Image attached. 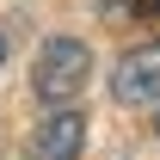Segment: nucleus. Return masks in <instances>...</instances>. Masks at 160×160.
<instances>
[{"mask_svg": "<svg viewBox=\"0 0 160 160\" xmlns=\"http://www.w3.org/2000/svg\"><path fill=\"white\" fill-rule=\"evenodd\" d=\"M0 62H6V31H0Z\"/></svg>", "mask_w": 160, "mask_h": 160, "instance_id": "4", "label": "nucleus"}, {"mask_svg": "<svg viewBox=\"0 0 160 160\" xmlns=\"http://www.w3.org/2000/svg\"><path fill=\"white\" fill-rule=\"evenodd\" d=\"M80 148H86V117L80 111H49L37 123V136H31L37 160H80Z\"/></svg>", "mask_w": 160, "mask_h": 160, "instance_id": "3", "label": "nucleus"}, {"mask_svg": "<svg viewBox=\"0 0 160 160\" xmlns=\"http://www.w3.org/2000/svg\"><path fill=\"white\" fill-rule=\"evenodd\" d=\"M154 136H160V111H154Z\"/></svg>", "mask_w": 160, "mask_h": 160, "instance_id": "5", "label": "nucleus"}, {"mask_svg": "<svg viewBox=\"0 0 160 160\" xmlns=\"http://www.w3.org/2000/svg\"><path fill=\"white\" fill-rule=\"evenodd\" d=\"M86 74H92V49L80 37H49L31 62V92L43 105H68V99H80Z\"/></svg>", "mask_w": 160, "mask_h": 160, "instance_id": "1", "label": "nucleus"}, {"mask_svg": "<svg viewBox=\"0 0 160 160\" xmlns=\"http://www.w3.org/2000/svg\"><path fill=\"white\" fill-rule=\"evenodd\" d=\"M111 99L117 105H160V37L117 56V68H111Z\"/></svg>", "mask_w": 160, "mask_h": 160, "instance_id": "2", "label": "nucleus"}]
</instances>
